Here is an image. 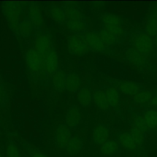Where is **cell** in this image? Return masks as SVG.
<instances>
[{
	"label": "cell",
	"mask_w": 157,
	"mask_h": 157,
	"mask_svg": "<svg viewBox=\"0 0 157 157\" xmlns=\"http://www.w3.org/2000/svg\"><path fill=\"white\" fill-rule=\"evenodd\" d=\"M23 4L17 1H4L2 4V13L7 20L10 28L17 34L23 12Z\"/></svg>",
	"instance_id": "6da1fadb"
},
{
	"label": "cell",
	"mask_w": 157,
	"mask_h": 157,
	"mask_svg": "<svg viewBox=\"0 0 157 157\" xmlns=\"http://www.w3.org/2000/svg\"><path fill=\"white\" fill-rule=\"evenodd\" d=\"M34 48L44 58L47 53L53 48L49 34L40 29L37 30L34 38Z\"/></svg>",
	"instance_id": "7a4b0ae2"
},
{
	"label": "cell",
	"mask_w": 157,
	"mask_h": 157,
	"mask_svg": "<svg viewBox=\"0 0 157 157\" xmlns=\"http://www.w3.org/2000/svg\"><path fill=\"white\" fill-rule=\"evenodd\" d=\"M25 63L30 73L39 74L43 67L44 64L42 56L34 48H29L25 53Z\"/></svg>",
	"instance_id": "3957f363"
},
{
	"label": "cell",
	"mask_w": 157,
	"mask_h": 157,
	"mask_svg": "<svg viewBox=\"0 0 157 157\" xmlns=\"http://www.w3.org/2000/svg\"><path fill=\"white\" fill-rule=\"evenodd\" d=\"M67 42L69 52L74 55H83L90 50L82 35H72L68 37Z\"/></svg>",
	"instance_id": "277c9868"
},
{
	"label": "cell",
	"mask_w": 157,
	"mask_h": 157,
	"mask_svg": "<svg viewBox=\"0 0 157 157\" xmlns=\"http://www.w3.org/2000/svg\"><path fill=\"white\" fill-rule=\"evenodd\" d=\"M70 129L66 124H61L57 126L54 132V141L58 148L66 149L72 137Z\"/></svg>",
	"instance_id": "5b68a950"
},
{
	"label": "cell",
	"mask_w": 157,
	"mask_h": 157,
	"mask_svg": "<svg viewBox=\"0 0 157 157\" xmlns=\"http://www.w3.org/2000/svg\"><path fill=\"white\" fill-rule=\"evenodd\" d=\"M133 43L134 48L143 55L150 53L153 49V40L147 34H138L135 37Z\"/></svg>",
	"instance_id": "8992f818"
},
{
	"label": "cell",
	"mask_w": 157,
	"mask_h": 157,
	"mask_svg": "<svg viewBox=\"0 0 157 157\" xmlns=\"http://www.w3.org/2000/svg\"><path fill=\"white\" fill-rule=\"evenodd\" d=\"M82 36L90 50L96 52H102L105 50V45L98 33L86 32Z\"/></svg>",
	"instance_id": "52a82bcc"
},
{
	"label": "cell",
	"mask_w": 157,
	"mask_h": 157,
	"mask_svg": "<svg viewBox=\"0 0 157 157\" xmlns=\"http://www.w3.org/2000/svg\"><path fill=\"white\" fill-rule=\"evenodd\" d=\"M34 29L39 30L44 24V19L40 9L36 2H31L28 6V17Z\"/></svg>",
	"instance_id": "ba28073f"
},
{
	"label": "cell",
	"mask_w": 157,
	"mask_h": 157,
	"mask_svg": "<svg viewBox=\"0 0 157 157\" xmlns=\"http://www.w3.org/2000/svg\"><path fill=\"white\" fill-rule=\"evenodd\" d=\"M44 69L48 75L52 76L59 69V59L55 49L50 50L44 57Z\"/></svg>",
	"instance_id": "9c48e42d"
},
{
	"label": "cell",
	"mask_w": 157,
	"mask_h": 157,
	"mask_svg": "<svg viewBox=\"0 0 157 157\" xmlns=\"http://www.w3.org/2000/svg\"><path fill=\"white\" fill-rule=\"evenodd\" d=\"M109 137V130L107 126L104 124H98L93 129L92 140L93 142L101 146L107 142Z\"/></svg>",
	"instance_id": "30bf717a"
},
{
	"label": "cell",
	"mask_w": 157,
	"mask_h": 157,
	"mask_svg": "<svg viewBox=\"0 0 157 157\" xmlns=\"http://www.w3.org/2000/svg\"><path fill=\"white\" fill-rule=\"evenodd\" d=\"M81 115L79 109L77 105L71 106L66 115V124L70 128H75L79 124Z\"/></svg>",
	"instance_id": "8fae6325"
},
{
	"label": "cell",
	"mask_w": 157,
	"mask_h": 157,
	"mask_svg": "<svg viewBox=\"0 0 157 157\" xmlns=\"http://www.w3.org/2000/svg\"><path fill=\"white\" fill-rule=\"evenodd\" d=\"M65 25L75 34L83 35L87 32L88 26L85 20H67Z\"/></svg>",
	"instance_id": "7c38bea8"
},
{
	"label": "cell",
	"mask_w": 157,
	"mask_h": 157,
	"mask_svg": "<svg viewBox=\"0 0 157 157\" xmlns=\"http://www.w3.org/2000/svg\"><path fill=\"white\" fill-rule=\"evenodd\" d=\"M66 76L65 73L59 69L52 76L53 86L58 93H62L66 90Z\"/></svg>",
	"instance_id": "4fadbf2b"
},
{
	"label": "cell",
	"mask_w": 157,
	"mask_h": 157,
	"mask_svg": "<svg viewBox=\"0 0 157 157\" xmlns=\"http://www.w3.org/2000/svg\"><path fill=\"white\" fill-rule=\"evenodd\" d=\"M81 80L75 73H69L66 76V90L70 93L77 92L80 88Z\"/></svg>",
	"instance_id": "5bb4252c"
},
{
	"label": "cell",
	"mask_w": 157,
	"mask_h": 157,
	"mask_svg": "<svg viewBox=\"0 0 157 157\" xmlns=\"http://www.w3.org/2000/svg\"><path fill=\"white\" fill-rule=\"evenodd\" d=\"M83 140L78 136H72L66 148L67 153L71 156L78 155L83 148Z\"/></svg>",
	"instance_id": "9a60e30c"
},
{
	"label": "cell",
	"mask_w": 157,
	"mask_h": 157,
	"mask_svg": "<svg viewBox=\"0 0 157 157\" xmlns=\"http://www.w3.org/2000/svg\"><path fill=\"white\" fill-rule=\"evenodd\" d=\"M120 144L126 150L134 151L137 149V145L135 143L131 134L129 132H121L118 136Z\"/></svg>",
	"instance_id": "2e32d148"
},
{
	"label": "cell",
	"mask_w": 157,
	"mask_h": 157,
	"mask_svg": "<svg viewBox=\"0 0 157 157\" xmlns=\"http://www.w3.org/2000/svg\"><path fill=\"white\" fill-rule=\"evenodd\" d=\"M77 99L80 105L83 107L88 106L93 99V93L87 86H83L77 91Z\"/></svg>",
	"instance_id": "e0dca14e"
},
{
	"label": "cell",
	"mask_w": 157,
	"mask_h": 157,
	"mask_svg": "<svg viewBox=\"0 0 157 157\" xmlns=\"http://www.w3.org/2000/svg\"><path fill=\"white\" fill-rule=\"evenodd\" d=\"M93 99L96 106L103 110H107L109 108L105 93L102 90H96L93 93Z\"/></svg>",
	"instance_id": "ac0fdd59"
},
{
	"label": "cell",
	"mask_w": 157,
	"mask_h": 157,
	"mask_svg": "<svg viewBox=\"0 0 157 157\" xmlns=\"http://www.w3.org/2000/svg\"><path fill=\"white\" fill-rule=\"evenodd\" d=\"M119 149L118 143L114 140H108L100 147L101 154L105 156H110L115 155Z\"/></svg>",
	"instance_id": "d6986e66"
},
{
	"label": "cell",
	"mask_w": 157,
	"mask_h": 157,
	"mask_svg": "<svg viewBox=\"0 0 157 157\" xmlns=\"http://www.w3.org/2000/svg\"><path fill=\"white\" fill-rule=\"evenodd\" d=\"M33 29L34 28L33 24L28 18L26 17L20 22L17 34L23 38H28L31 35Z\"/></svg>",
	"instance_id": "ffe728a7"
},
{
	"label": "cell",
	"mask_w": 157,
	"mask_h": 157,
	"mask_svg": "<svg viewBox=\"0 0 157 157\" xmlns=\"http://www.w3.org/2000/svg\"><path fill=\"white\" fill-rule=\"evenodd\" d=\"M126 56L132 64L136 66H142L145 64V58L144 55L135 48H129L126 51Z\"/></svg>",
	"instance_id": "44dd1931"
},
{
	"label": "cell",
	"mask_w": 157,
	"mask_h": 157,
	"mask_svg": "<svg viewBox=\"0 0 157 157\" xmlns=\"http://www.w3.org/2000/svg\"><path fill=\"white\" fill-rule=\"evenodd\" d=\"M50 14L54 21L60 25H65L67 18L63 8L53 5L50 8Z\"/></svg>",
	"instance_id": "7402d4cb"
},
{
	"label": "cell",
	"mask_w": 157,
	"mask_h": 157,
	"mask_svg": "<svg viewBox=\"0 0 157 157\" xmlns=\"http://www.w3.org/2000/svg\"><path fill=\"white\" fill-rule=\"evenodd\" d=\"M120 90L124 94L129 96H135L139 92L138 85L130 81H123L119 84Z\"/></svg>",
	"instance_id": "603a6c76"
},
{
	"label": "cell",
	"mask_w": 157,
	"mask_h": 157,
	"mask_svg": "<svg viewBox=\"0 0 157 157\" xmlns=\"http://www.w3.org/2000/svg\"><path fill=\"white\" fill-rule=\"evenodd\" d=\"M144 118L148 129H153L157 127V110L148 109L144 115Z\"/></svg>",
	"instance_id": "cb8c5ba5"
},
{
	"label": "cell",
	"mask_w": 157,
	"mask_h": 157,
	"mask_svg": "<svg viewBox=\"0 0 157 157\" xmlns=\"http://www.w3.org/2000/svg\"><path fill=\"white\" fill-rule=\"evenodd\" d=\"M67 20H85L82 13L72 5H66L63 8Z\"/></svg>",
	"instance_id": "d4e9b609"
},
{
	"label": "cell",
	"mask_w": 157,
	"mask_h": 157,
	"mask_svg": "<svg viewBox=\"0 0 157 157\" xmlns=\"http://www.w3.org/2000/svg\"><path fill=\"white\" fill-rule=\"evenodd\" d=\"M105 93L109 106L112 107L118 106L120 101V97L117 90L113 87H110L105 90Z\"/></svg>",
	"instance_id": "484cf974"
},
{
	"label": "cell",
	"mask_w": 157,
	"mask_h": 157,
	"mask_svg": "<svg viewBox=\"0 0 157 157\" xmlns=\"http://www.w3.org/2000/svg\"><path fill=\"white\" fill-rule=\"evenodd\" d=\"M101 21L104 24V26L105 25H114L121 26L122 20L117 15L110 13H105L101 16Z\"/></svg>",
	"instance_id": "4316f807"
},
{
	"label": "cell",
	"mask_w": 157,
	"mask_h": 157,
	"mask_svg": "<svg viewBox=\"0 0 157 157\" xmlns=\"http://www.w3.org/2000/svg\"><path fill=\"white\" fill-rule=\"evenodd\" d=\"M145 30L147 34L150 37L157 36V17L151 13L148 18Z\"/></svg>",
	"instance_id": "83f0119b"
},
{
	"label": "cell",
	"mask_w": 157,
	"mask_h": 157,
	"mask_svg": "<svg viewBox=\"0 0 157 157\" xmlns=\"http://www.w3.org/2000/svg\"><path fill=\"white\" fill-rule=\"evenodd\" d=\"M152 98L153 94L151 91L143 90L140 91L135 96H134L133 99L134 102L137 104H144L150 101Z\"/></svg>",
	"instance_id": "f1b7e54d"
},
{
	"label": "cell",
	"mask_w": 157,
	"mask_h": 157,
	"mask_svg": "<svg viewBox=\"0 0 157 157\" xmlns=\"http://www.w3.org/2000/svg\"><path fill=\"white\" fill-rule=\"evenodd\" d=\"M6 157H22L20 150L13 141L7 143L5 148Z\"/></svg>",
	"instance_id": "f546056e"
},
{
	"label": "cell",
	"mask_w": 157,
	"mask_h": 157,
	"mask_svg": "<svg viewBox=\"0 0 157 157\" xmlns=\"http://www.w3.org/2000/svg\"><path fill=\"white\" fill-rule=\"evenodd\" d=\"M98 33L105 45L113 44L118 39V37L116 36L107 31L104 28L101 29Z\"/></svg>",
	"instance_id": "4dcf8cb0"
},
{
	"label": "cell",
	"mask_w": 157,
	"mask_h": 157,
	"mask_svg": "<svg viewBox=\"0 0 157 157\" xmlns=\"http://www.w3.org/2000/svg\"><path fill=\"white\" fill-rule=\"evenodd\" d=\"M24 148L28 157H48L42 151L28 144H25Z\"/></svg>",
	"instance_id": "1f68e13d"
},
{
	"label": "cell",
	"mask_w": 157,
	"mask_h": 157,
	"mask_svg": "<svg viewBox=\"0 0 157 157\" xmlns=\"http://www.w3.org/2000/svg\"><path fill=\"white\" fill-rule=\"evenodd\" d=\"M130 134H131L135 143L137 146H140L144 144L145 141V136L144 132L133 127Z\"/></svg>",
	"instance_id": "d6a6232c"
},
{
	"label": "cell",
	"mask_w": 157,
	"mask_h": 157,
	"mask_svg": "<svg viewBox=\"0 0 157 157\" xmlns=\"http://www.w3.org/2000/svg\"><path fill=\"white\" fill-rule=\"evenodd\" d=\"M134 127L144 133L148 130L144 117L141 116H137L135 118L134 121Z\"/></svg>",
	"instance_id": "836d02e7"
},
{
	"label": "cell",
	"mask_w": 157,
	"mask_h": 157,
	"mask_svg": "<svg viewBox=\"0 0 157 157\" xmlns=\"http://www.w3.org/2000/svg\"><path fill=\"white\" fill-rule=\"evenodd\" d=\"M104 28L107 31H109L112 34L116 36L117 37L121 36L124 32L121 26H114V25H105L104 26Z\"/></svg>",
	"instance_id": "e575fe53"
},
{
	"label": "cell",
	"mask_w": 157,
	"mask_h": 157,
	"mask_svg": "<svg viewBox=\"0 0 157 157\" xmlns=\"http://www.w3.org/2000/svg\"><path fill=\"white\" fill-rule=\"evenodd\" d=\"M7 103V96L2 86L0 83V106L4 107Z\"/></svg>",
	"instance_id": "d590c367"
},
{
	"label": "cell",
	"mask_w": 157,
	"mask_h": 157,
	"mask_svg": "<svg viewBox=\"0 0 157 157\" xmlns=\"http://www.w3.org/2000/svg\"><path fill=\"white\" fill-rule=\"evenodd\" d=\"M150 104L151 106L156 107L157 106V94L153 97L151 100L150 101Z\"/></svg>",
	"instance_id": "8d00e7d4"
},
{
	"label": "cell",
	"mask_w": 157,
	"mask_h": 157,
	"mask_svg": "<svg viewBox=\"0 0 157 157\" xmlns=\"http://www.w3.org/2000/svg\"><path fill=\"white\" fill-rule=\"evenodd\" d=\"M153 13L154 15H155L157 17V6H156V8L155 9L154 12H153Z\"/></svg>",
	"instance_id": "74e56055"
},
{
	"label": "cell",
	"mask_w": 157,
	"mask_h": 157,
	"mask_svg": "<svg viewBox=\"0 0 157 157\" xmlns=\"http://www.w3.org/2000/svg\"><path fill=\"white\" fill-rule=\"evenodd\" d=\"M155 40H156V43H157V36L155 37Z\"/></svg>",
	"instance_id": "f35d334b"
},
{
	"label": "cell",
	"mask_w": 157,
	"mask_h": 157,
	"mask_svg": "<svg viewBox=\"0 0 157 157\" xmlns=\"http://www.w3.org/2000/svg\"><path fill=\"white\" fill-rule=\"evenodd\" d=\"M0 157H3V156H2V155L1 153H0Z\"/></svg>",
	"instance_id": "ab89813d"
}]
</instances>
